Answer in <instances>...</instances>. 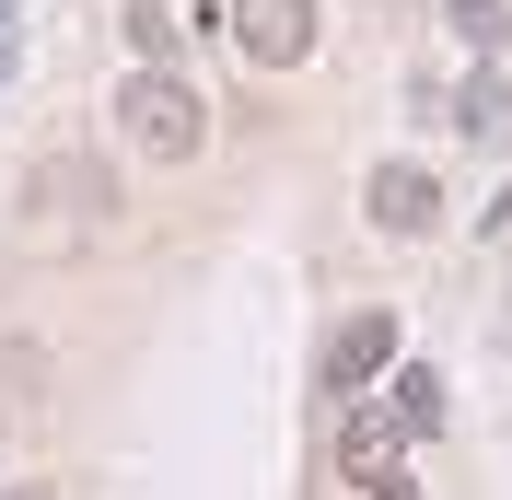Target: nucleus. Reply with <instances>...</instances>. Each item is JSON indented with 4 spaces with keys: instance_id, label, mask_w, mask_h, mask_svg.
<instances>
[{
    "instance_id": "nucleus-1",
    "label": "nucleus",
    "mask_w": 512,
    "mask_h": 500,
    "mask_svg": "<svg viewBox=\"0 0 512 500\" xmlns=\"http://www.w3.org/2000/svg\"><path fill=\"white\" fill-rule=\"evenodd\" d=\"M117 128H128V140H140L152 163H187L198 140H210V105H198L175 70H152V59H140V70L117 82Z\"/></svg>"
},
{
    "instance_id": "nucleus-2",
    "label": "nucleus",
    "mask_w": 512,
    "mask_h": 500,
    "mask_svg": "<svg viewBox=\"0 0 512 500\" xmlns=\"http://www.w3.org/2000/svg\"><path fill=\"white\" fill-rule=\"evenodd\" d=\"M233 47H245L256 70L315 59V0H233Z\"/></svg>"
},
{
    "instance_id": "nucleus-3",
    "label": "nucleus",
    "mask_w": 512,
    "mask_h": 500,
    "mask_svg": "<svg viewBox=\"0 0 512 500\" xmlns=\"http://www.w3.org/2000/svg\"><path fill=\"white\" fill-rule=\"evenodd\" d=\"M384 361H396V314H350V326L326 338V396H361Z\"/></svg>"
},
{
    "instance_id": "nucleus-4",
    "label": "nucleus",
    "mask_w": 512,
    "mask_h": 500,
    "mask_svg": "<svg viewBox=\"0 0 512 500\" xmlns=\"http://www.w3.org/2000/svg\"><path fill=\"white\" fill-rule=\"evenodd\" d=\"M396 454H408L396 407H350V419H338V477H361V489H373V477H396Z\"/></svg>"
},
{
    "instance_id": "nucleus-5",
    "label": "nucleus",
    "mask_w": 512,
    "mask_h": 500,
    "mask_svg": "<svg viewBox=\"0 0 512 500\" xmlns=\"http://www.w3.org/2000/svg\"><path fill=\"white\" fill-rule=\"evenodd\" d=\"M373 221L384 233H431V221H443V187H431L419 163H384L373 175Z\"/></svg>"
},
{
    "instance_id": "nucleus-6",
    "label": "nucleus",
    "mask_w": 512,
    "mask_h": 500,
    "mask_svg": "<svg viewBox=\"0 0 512 500\" xmlns=\"http://www.w3.org/2000/svg\"><path fill=\"white\" fill-rule=\"evenodd\" d=\"M128 47H140L152 70H175V47H187V12H175V0H128Z\"/></svg>"
},
{
    "instance_id": "nucleus-7",
    "label": "nucleus",
    "mask_w": 512,
    "mask_h": 500,
    "mask_svg": "<svg viewBox=\"0 0 512 500\" xmlns=\"http://www.w3.org/2000/svg\"><path fill=\"white\" fill-rule=\"evenodd\" d=\"M384 407H396V431H443V384H431V373H419V361H408V373H396V396H384Z\"/></svg>"
},
{
    "instance_id": "nucleus-8",
    "label": "nucleus",
    "mask_w": 512,
    "mask_h": 500,
    "mask_svg": "<svg viewBox=\"0 0 512 500\" xmlns=\"http://www.w3.org/2000/svg\"><path fill=\"white\" fill-rule=\"evenodd\" d=\"M443 12H454V35H466V47H501V35H512L501 0H443Z\"/></svg>"
},
{
    "instance_id": "nucleus-9",
    "label": "nucleus",
    "mask_w": 512,
    "mask_h": 500,
    "mask_svg": "<svg viewBox=\"0 0 512 500\" xmlns=\"http://www.w3.org/2000/svg\"><path fill=\"white\" fill-rule=\"evenodd\" d=\"M454 117H466V128H478V140H501V128H512V94H501V82H478V94H466V105H454Z\"/></svg>"
},
{
    "instance_id": "nucleus-10",
    "label": "nucleus",
    "mask_w": 512,
    "mask_h": 500,
    "mask_svg": "<svg viewBox=\"0 0 512 500\" xmlns=\"http://www.w3.org/2000/svg\"><path fill=\"white\" fill-rule=\"evenodd\" d=\"M373 500H419V477H408V466H396V477H373Z\"/></svg>"
},
{
    "instance_id": "nucleus-11",
    "label": "nucleus",
    "mask_w": 512,
    "mask_h": 500,
    "mask_svg": "<svg viewBox=\"0 0 512 500\" xmlns=\"http://www.w3.org/2000/svg\"><path fill=\"white\" fill-rule=\"evenodd\" d=\"M12 500H59V489H12Z\"/></svg>"
}]
</instances>
